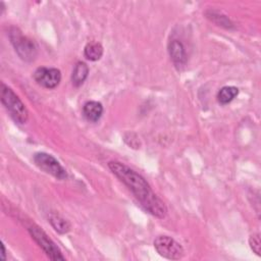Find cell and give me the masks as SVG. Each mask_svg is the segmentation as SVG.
<instances>
[{"instance_id":"1","label":"cell","mask_w":261,"mask_h":261,"mask_svg":"<svg viewBox=\"0 0 261 261\" xmlns=\"http://www.w3.org/2000/svg\"><path fill=\"white\" fill-rule=\"evenodd\" d=\"M108 167L112 173L132 191L146 211L158 218H164L166 216L167 209L165 204L156 196L147 180L141 174L117 161H110Z\"/></svg>"},{"instance_id":"2","label":"cell","mask_w":261,"mask_h":261,"mask_svg":"<svg viewBox=\"0 0 261 261\" xmlns=\"http://www.w3.org/2000/svg\"><path fill=\"white\" fill-rule=\"evenodd\" d=\"M1 102L15 122L20 124L27 122L29 118L27 107L18 96L4 84L1 85Z\"/></svg>"},{"instance_id":"3","label":"cell","mask_w":261,"mask_h":261,"mask_svg":"<svg viewBox=\"0 0 261 261\" xmlns=\"http://www.w3.org/2000/svg\"><path fill=\"white\" fill-rule=\"evenodd\" d=\"M8 35H9L10 42L14 47L15 52L18 54V56L27 62L34 61L35 58L37 57L38 52H37V46L33 42V40L23 36L20 30L15 27L10 28Z\"/></svg>"},{"instance_id":"4","label":"cell","mask_w":261,"mask_h":261,"mask_svg":"<svg viewBox=\"0 0 261 261\" xmlns=\"http://www.w3.org/2000/svg\"><path fill=\"white\" fill-rule=\"evenodd\" d=\"M29 232L35 242L41 247L44 253L52 260H64V256L60 252L59 248L54 244V242L47 236V233L37 225H32L29 227Z\"/></svg>"},{"instance_id":"5","label":"cell","mask_w":261,"mask_h":261,"mask_svg":"<svg viewBox=\"0 0 261 261\" xmlns=\"http://www.w3.org/2000/svg\"><path fill=\"white\" fill-rule=\"evenodd\" d=\"M157 253L169 260H178L184 256V249L179 243L168 236H159L154 241Z\"/></svg>"},{"instance_id":"6","label":"cell","mask_w":261,"mask_h":261,"mask_svg":"<svg viewBox=\"0 0 261 261\" xmlns=\"http://www.w3.org/2000/svg\"><path fill=\"white\" fill-rule=\"evenodd\" d=\"M34 162L45 172L53 175L58 179H65L67 177L66 170L61 164L50 154L39 152L34 155Z\"/></svg>"},{"instance_id":"7","label":"cell","mask_w":261,"mask_h":261,"mask_svg":"<svg viewBox=\"0 0 261 261\" xmlns=\"http://www.w3.org/2000/svg\"><path fill=\"white\" fill-rule=\"evenodd\" d=\"M34 79L40 86L47 89H54L60 83L61 73L57 68L39 67L34 72Z\"/></svg>"},{"instance_id":"8","label":"cell","mask_w":261,"mask_h":261,"mask_svg":"<svg viewBox=\"0 0 261 261\" xmlns=\"http://www.w3.org/2000/svg\"><path fill=\"white\" fill-rule=\"evenodd\" d=\"M168 52L175 66H184L186 64L187 54L181 42L177 40H172L168 45Z\"/></svg>"},{"instance_id":"9","label":"cell","mask_w":261,"mask_h":261,"mask_svg":"<svg viewBox=\"0 0 261 261\" xmlns=\"http://www.w3.org/2000/svg\"><path fill=\"white\" fill-rule=\"evenodd\" d=\"M84 116L92 122H96L100 119L103 113V106L97 101H88L83 107Z\"/></svg>"},{"instance_id":"10","label":"cell","mask_w":261,"mask_h":261,"mask_svg":"<svg viewBox=\"0 0 261 261\" xmlns=\"http://www.w3.org/2000/svg\"><path fill=\"white\" fill-rule=\"evenodd\" d=\"M88 73H89L88 65L81 61L77 62L74 65V68H73L72 74H71V82H72L73 86H75V87L82 86L84 84V82L86 81Z\"/></svg>"},{"instance_id":"11","label":"cell","mask_w":261,"mask_h":261,"mask_svg":"<svg viewBox=\"0 0 261 261\" xmlns=\"http://www.w3.org/2000/svg\"><path fill=\"white\" fill-rule=\"evenodd\" d=\"M84 53L88 60L97 61L103 55V47L98 42H90L86 45Z\"/></svg>"},{"instance_id":"12","label":"cell","mask_w":261,"mask_h":261,"mask_svg":"<svg viewBox=\"0 0 261 261\" xmlns=\"http://www.w3.org/2000/svg\"><path fill=\"white\" fill-rule=\"evenodd\" d=\"M49 222L51 223L53 228L59 233H66L70 229L69 222L59 214H55V213L50 214Z\"/></svg>"},{"instance_id":"13","label":"cell","mask_w":261,"mask_h":261,"mask_svg":"<svg viewBox=\"0 0 261 261\" xmlns=\"http://www.w3.org/2000/svg\"><path fill=\"white\" fill-rule=\"evenodd\" d=\"M239 94V89L232 86H226L219 90L217 94V100L220 104H227L231 102Z\"/></svg>"},{"instance_id":"14","label":"cell","mask_w":261,"mask_h":261,"mask_svg":"<svg viewBox=\"0 0 261 261\" xmlns=\"http://www.w3.org/2000/svg\"><path fill=\"white\" fill-rule=\"evenodd\" d=\"M206 14H207L208 18H210L212 21H214L218 25L225 27V28H231L232 27V23L230 22V20L225 15H222L221 13H218V12H215V11H208Z\"/></svg>"},{"instance_id":"15","label":"cell","mask_w":261,"mask_h":261,"mask_svg":"<svg viewBox=\"0 0 261 261\" xmlns=\"http://www.w3.org/2000/svg\"><path fill=\"white\" fill-rule=\"evenodd\" d=\"M249 244L251 249L256 253L258 256L261 255V241H260V234L259 233H254L250 237L249 239Z\"/></svg>"},{"instance_id":"16","label":"cell","mask_w":261,"mask_h":261,"mask_svg":"<svg viewBox=\"0 0 261 261\" xmlns=\"http://www.w3.org/2000/svg\"><path fill=\"white\" fill-rule=\"evenodd\" d=\"M1 249H2L1 258H2V260H5V248H4V245H3V244H1Z\"/></svg>"}]
</instances>
